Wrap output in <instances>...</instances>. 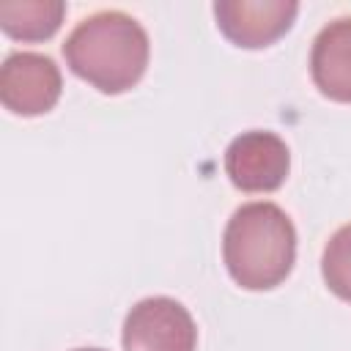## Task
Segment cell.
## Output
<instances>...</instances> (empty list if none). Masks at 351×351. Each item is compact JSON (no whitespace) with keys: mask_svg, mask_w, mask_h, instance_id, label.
Segmentation results:
<instances>
[{"mask_svg":"<svg viewBox=\"0 0 351 351\" xmlns=\"http://www.w3.org/2000/svg\"><path fill=\"white\" fill-rule=\"evenodd\" d=\"M310 74L326 99L351 104V16L321 27L310 49Z\"/></svg>","mask_w":351,"mask_h":351,"instance_id":"cell-7","label":"cell"},{"mask_svg":"<svg viewBox=\"0 0 351 351\" xmlns=\"http://www.w3.org/2000/svg\"><path fill=\"white\" fill-rule=\"evenodd\" d=\"M66 16L63 0H8L0 3V27L16 41H44L58 33Z\"/></svg>","mask_w":351,"mask_h":351,"instance_id":"cell-8","label":"cell"},{"mask_svg":"<svg viewBox=\"0 0 351 351\" xmlns=\"http://www.w3.org/2000/svg\"><path fill=\"white\" fill-rule=\"evenodd\" d=\"M66 66L101 93L134 88L151 58L145 27L123 11H99L85 16L63 41Z\"/></svg>","mask_w":351,"mask_h":351,"instance_id":"cell-1","label":"cell"},{"mask_svg":"<svg viewBox=\"0 0 351 351\" xmlns=\"http://www.w3.org/2000/svg\"><path fill=\"white\" fill-rule=\"evenodd\" d=\"M321 274L337 299L351 302V222L337 228L326 241L321 255Z\"/></svg>","mask_w":351,"mask_h":351,"instance_id":"cell-9","label":"cell"},{"mask_svg":"<svg viewBox=\"0 0 351 351\" xmlns=\"http://www.w3.org/2000/svg\"><path fill=\"white\" fill-rule=\"evenodd\" d=\"M291 151L285 140L266 129L241 132L225 151V173L241 192H274L285 184Z\"/></svg>","mask_w":351,"mask_h":351,"instance_id":"cell-5","label":"cell"},{"mask_svg":"<svg viewBox=\"0 0 351 351\" xmlns=\"http://www.w3.org/2000/svg\"><path fill=\"white\" fill-rule=\"evenodd\" d=\"M299 14L293 0H219L214 3L217 27L244 49H261L285 36Z\"/></svg>","mask_w":351,"mask_h":351,"instance_id":"cell-6","label":"cell"},{"mask_svg":"<svg viewBox=\"0 0 351 351\" xmlns=\"http://www.w3.org/2000/svg\"><path fill=\"white\" fill-rule=\"evenodd\" d=\"M74 351H104V348H74Z\"/></svg>","mask_w":351,"mask_h":351,"instance_id":"cell-10","label":"cell"},{"mask_svg":"<svg viewBox=\"0 0 351 351\" xmlns=\"http://www.w3.org/2000/svg\"><path fill=\"white\" fill-rule=\"evenodd\" d=\"M222 258L236 285L247 291L277 288L296 261V228L277 203H244L225 225Z\"/></svg>","mask_w":351,"mask_h":351,"instance_id":"cell-2","label":"cell"},{"mask_svg":"<svg viewBox=\"0 0 351 351\" xmlns=\"http://www.w3.org/2000/svg\"><path fill=\"white\" fill-rule=\"evenodd\" d=\"M121 343L123 351H195L197 326L181 302L148 296L126 313Z\"/></svg>","mask_w":351,"mask_h":351,"instance_id":"cell-3","label":"cell"},{"mask_svg":"<svg viewBox=\"0 0 351 351\" xmlns=\"http://www.w3.org/2000/svg\"><path fill=\"white\" fill-rule=\"evenodd\" d=\"M63 90L58 63L41 52H11L0 66V101L14 115L49 112Z\"/></svg>","mask_w":351,"mask_h":351,"instance_id":"cell-4","label":"cell"}]
</instances>
